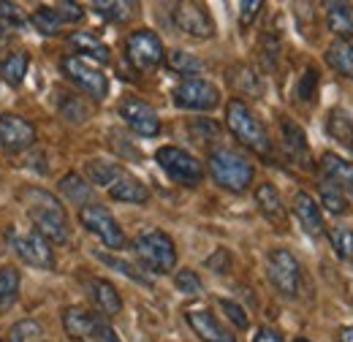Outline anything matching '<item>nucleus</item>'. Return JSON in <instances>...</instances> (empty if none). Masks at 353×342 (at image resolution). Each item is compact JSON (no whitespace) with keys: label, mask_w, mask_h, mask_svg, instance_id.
Segmentation results:
<instances>
[{"label":"nucleus","mask_w":353,"mask_h":342,"mask_svg":"<svg viewBox=\"0 0 353 342\" xmlns=\"http://www.w3.org/2000/svg\"><path fill=\"white\" fill-rule=\"evenodd\" d=\"M60 193L71 201V204H77V207H88L92 204L90 199H92V188H90L88 182L79 177V174H65L63 179H60Z\"/></svg>","instance_id":"25"},{"label":"nucleus","mask_w":353,"mask_h":342,"mask_svg":"<svg viewBox=\"0 0 353 342\" xmlns=\"http://www.w3.org/2000/svg\"><path fill=\"white\" fill-rule=\"evenodd\" d=\"M326 25L340 41H348L353 36V6L348 3H326Z\"/></svg>","instance_id":"24"},{"label":"nucleus","mask_w":353,"mask_h":342,"mask_svg":"<svg viewBox=\"0 0 353 342\" xmlns=\"http://www.w3.org/2000/svg\"><path fill=\"white\" fill-rule=\"evenodd\" d=\"M131 8L133 3H117V0H109V3H92V11L109 22H125L131 17Z\"/></svg>","instance_id":"34"},{"label":"nucleus","mask_w":353,"mask_h":342,"mask_svg":"<svg viewBox=\"0 0 353 342\" xmlns=\"http://www.w3.org/2000/svg\"><path fill=\"white\" fill-rule=\"evenodd\" d=\"M174 285H176V291H182L185 296H199V294L204 291V285H201V280H199V274H196L193 269H182V272H176Z\"/></svg>","instance_id":"39"},{"label":"nucleus","mask_w":353,"mask_h":342,"mask_svg":"<svg viewBox=\"0 0 353 342\" xmlns=\"http://www.w3.org/2000/svg\"><path fill=\"white\" fill-rule=\"evenodd\" d=\"M321 201H323V207L329 210L332 214H345L351 210V204H348V199H345V193H340V190H334L332 185H326V188H321Z\"/></svg>","instance_id":"38"},{"label":"nucleus","mask_w":353,"mask_h":342,"mask_svg":"<svg viewBox=\"0 0 353 342\" xmlns=\"http://www.w3.org/2000/svg\"><path fill=\"white\" fill-rule=\"evenodd\" d=\"M30 337H41V326L36 321H19L8 332V342H28Z\"/></svg>","instance_id":"40"},{"label":"nucleus","mask_w":353,"mask_h":342,"mask_svg":"<svg viewBox=\"0 0 353 342\" xmlns=\"http://www.w3.org/2000/svg\"><path fill=\"white\" fill-rule=\"evenodd\" d=\"M256 204H259V210L264 212L266 220H269V223H274L277 228H285V225H288L285 207H283L280 193L274 190V185H272V182L259 185V190H256Z\"/></svg>","instance_id":"21"},{"label":"nucleus","mask_w":353,"mask_h":342,"mask_svg":"<svg viewBox=\"0 0 353 342\" xmlns=\"http://www.w3.org/2000/svg\"><path fill=\"white\" fill-rule=\"evenodd\" d=\"M190 133H196L201 141H207V139L218 136V133H221V128H218L212 120H196V123H190Z\"/></svg>","instance_id":"44"},{"label":"nucleus","mask_w":353,"mask_h":342,"mask_svg":"<svg viewBox=\"0 0 353 342\" xmlns=\"http://www.w3.org/2000/svg\"><path fill=\"white\" fill-rule=\"evenodd\" d=\"M155 161L174 182L185 185V188H196L204 179V166L190 152H185L179 147H161L155 152Z\"/></svg>","instance_id":"7"},{"label":"nucleus","mask_w":353,"mask_h":342,"mask_svg":"<svg viewBox=\"0 0 353 342\" xmlns=\"http://www.w3.org/2000/svg\"><path fill=\"white\" fill-rule=\"evenodd\" d=\"M207 163H210L212 179H215L221 188L231 190V193H242V190H248V185H250L253 177H256L253 163H250L245 155H239V152H234V150H228V147L212 150Z\"/></svg>","instance_id":"3"},{"label":"nucleus","mask_w":353,"mask_h":342,"mask_svg":"<svg viewBox=\"0 0 353 342\" xmlns=\"http://www.w3.org/2000/svg\"><path fill=\"white\" fill-rule=\"evenodd\" d=\"M221 307H223V312L231 318V323H234L236 329H248V315H245V310H242L239 304H234V301H228V299H221Z\"/></svg>","instance_id":"43"},{"label":"nucleus","mask_w":353,"mask_h":342,"mask_svg":"<svg viewBox=\"0 0 353 342\" xmlns=\"http://www.w3.org/2000/svg\"><path fill=\"white\" fill-rule=\"evenodd\" d=\"M228 74H231V85L234 87H239V90H245V92H253V95L261 92V82H259V77H256L250 68L236 66V68H231Z\"/></svg>","instance_id":"37"},{"label":"nucleus","mask_w":353,"mask_h":342,"mask_svg":"<svg viewBox=\"0 0 353 342\" xmlns=\"http://www.w3.org/2000/svg\"><path fill=\"white\" fill-rule=\"evenodd\" d=\"M280 141H283V150H285V155L296 163V166H310V150H307V136H305V130L299 128L294 120H288V117H283L280 120Z\"/></svg>","instance_id":"18"},{"label":"nucleus","mask_w":353,"mask_h":342,"mask_svg":"<svg viewBox=\"0 0 353 342\" xmlns=\"http://www.w3.org/2000/svg\"><path fill=\"white\" fill-rule=\"evenodd\" d=\"M25 28V14L17 3H3L0 0V33H11V30H22Z\"/></svg>","instance_id":"35"},{"label":"nucleus","mask_w":353,"mask_h":342,"mask_svg":"<svg viewBox=\"0 0 353 342\" xmlns=\"http://www.w3.org/2000/svg\"><path fill=\"white\" fill-rule=\"evenodd\" d=\"M253 342H283V334L274 332V329H269V326H261V329L256 332Z\"/></svg>","instance_id":"47"},{"label":"nucleus","mask_w":353,"mask_h":342,"mask_svg":"<svg viewBox=\"0 0 353 342\" xmlns=\"http://www.w3.org/2000/svg\"><path fill=\"white\" fill-rule=\"evenodd\" d=\"M315 85H318V71H315V68H307V74H305V79H302V85H299V98H302V101H312Z\"/></svg>","instance_id":"45"},{"label":"nucleus","mask_w":353,"mask_h":342,"mask_svg":"<svg viewBox=\"0 0 353 342\" xmlns=\"http://www.w3.org/2000/svg\"><path fill=\"white\" fill-rule=\"evenodd\" d=\"M261 8H264L261 0H245V3H239V25L242 28H250Z\"/></svg>","instance_id":"42"},{"label":"nucleus","mask_w":353,"mask_h":342,"mask_svg":"<svg viewBox=\"0 0 353 342\" xmlns=\"http://www.w3.org/2000/svg\"><path fill=\"white\" fill-rule=\"evenodd\" d=\"M294 342H310V340H305V337H299V340H294Z\"/></svg>","instance_id":"50"},{"label":"nucleus","mask_w":353,"mask_h":342,"mask_svg":"<svg viewBox=\"0 0 353 342\" xmlns=\"http://www.w3.org/2000/svg\"><path fill=\"white\" fill-rule=\"evenodd\" d=\"M326 63L343 74L353 79V41H334L329 49H326Z\"/></svg>","instance_id":"27"},{"label":"nucleus","mask_w":353,"mask_h":342,"mask_svg":"<svg viewBox=\"0 0 353 342\" xmlns=\"http://www.w3.org/2000/svg\"><path fill=\"white\" fill-rule=\"evenodd\" d=\"M207 266H210V269H215L218 274H225V272H228V266H231V256H228V250H223L221 248L215 256L207 258Z\"/></svg>","instance_id":"46"},{"label":"nucleus","mask_w":353,"mask_h":342,"mask_svg":"<svg viewBox=\"0 0 353 342\" xmlns=\"http://www.w3.org/2000/svg\"><path fill=\"white\" fill-rule=\"evenodd\" d=\"M90 299L95 301V307L109 318V315H117L123 310V301H120V294L117 288L109 283V280H90L88 283Z\"/></svg>","instance_id":"23"},{"label":"nucleus","mask_w":353,"mask_h":342,"mask_svg":"<svg viewBox=\"0 0 353 342\" xmlns=\"http://www.w3.org/2000/svg\"><path fill=\"white\" fill-rule=\"evenodd\" d=\"M85 17V8L79 3H60V6H39L30 17L33 28L44 36H57L63 25L79 22Z\"/></svg>","instance_id":"13"},{"label":"nucleus","mask_w":353,"mask_h":342,"mask_svg":"<svg viewBox=\"0 0 353 342\" xmlns=\"http://www.w3.org/2000/svg\"><path fill=\"white\" fill-rule=\"evenodd\" d=\"M329 239H332V248L334 253L343 258L345 263H353V231L345 225H337L329 231Z\"/></svg>","instance_id":"33"},{"label":"nucleus","mask_w":353,"mask_h":342,"mask_svg":"<svg viewBox=\"0 0 353 342\" xmlns=\"http://www.w3.org/2000/svg\"><path fill=\"white\" fill-rule=\"evenodd\" d=\"M33 141H36V130H33V125L25 117L8 114V112L0 114V147L6 152L17 155V152L28 150Z\"/></svg>","instance_id":"16"},{"label":"nucleus","mask_w":353,"mask_h":342,"mask_svg":"<svg viewBox=\"0 0 353 342\" xmlns=\"http://www.w3.org/2000/svg\"><path fill=\"white\" fill-rule=\"evenodd\" d=\"M8 245L14 248V253L22 258L25 263L36 266V269H52L54 266V256H52V245L44 239L39 231H22L19 225H11L6 231Z\"/></svg>","instance_id":"5"},{"label":"nucleus","mask_w":353,"mask_h":342,"mask_svg":"<svg viewBox=\"0 0 353 342\" xmlns=\"http://www.w3.org/2000/svg\"><path fill=\"white\" fill-rule=\"evenodd\" d=\"M63 326L65 334L77 342H95L101 329L106 326V321L95 312H90L85 307H65L63 310Z\"/></svg>","instance_id":"15"},{"label":"nucleus","mask_w":353,"mask_h":342,"mask_svg":"<svg viewBox=\"0 0 353 342\" xmlns=\"http://www.w3.org/2000/svg\"><path fill=\"white\" fill-rule=\"evenodd\" d=\"M172 19H174L176 30H182L193 39H212L215 36V22L201 3H174Z\"/></svg>","instance_id":"11"},{"label":"nucleus","mask_w":353,"mask_h":342,"mask_svg":"<svg viewBox=\"0 0 353 342\" xmlns=\"http://www.w3.org/2000/svg\"><path fill=\"white\" fill-rule=\"evenodd\" d=\"M71 46H77L79 54H90L92 60H101V63H109V46L101 43L92 33H74L68 36Z\"/></svg>","instance_id":"29"},{"label":"nucleus","mask_w":353,"mask_h":342,"mask_svg":"<svg viewBox=\"0 0 353 342\" xmlns=\"http://www.w3.org/2000/svg\"><path fill=\"white\" fill-rule=\"evenodd\" d=\"M109 196L114 199V201H125V204H147L150 201V190H147V185H141L133 174L128 171H123L109 188Z\"/></svg>","instance_id":"20"},{"label":"nucleus","mask_w":353,"mask_h":342,"mask_svg":"<svg viewBox=\"0 0 353 342\" xmlns=\"http://www.w3.org/2000/svg\"><path fill=\"white\" fill-rule=\"evenodd\" d=\"M166 63H169V68H172L174 74H182V77H188V79L201 71V60L193 57L190 52H182V49L169 52V54H166Z\"/></svg>","instance_id":"31"},{"label":"nucleus","mask_w":353,"mask_h":342,"mask_svg":"<svg viewBox=\"0 0 353 342\" xmlns=\"http://www.w3.org/2000/svg\"><path fill=\"white\" fill-rule=\"evenodd\" d=\"M225 123H228V130H231L248 150H253V152L261 155V158H269V155H272V139H269V133H266L264 123L248 109L245 101H239V98L228 101V106H225Z\"/></svg>","instance_id":"2"},{"label":"nucleus","mask_w":353,"mask_h":342,"mask_svg":"<svg viewBox=\"0 0 353 342\" xmlns=\"http://www.w3.org/2000/svg\"><path fill=\"white\" fill-rule=\"evenodd\" d=\"M172 98L179 109H190V112H212L221 103V90L207 82V79H182L172 90Z\"/></svg>","instance_id":"8"},{"label":"nucleus","mask_w":353,"mask_h":342,"mask_svg":"<svg viewBox=\"0 0 353 342\" xmlns=\"http://www.w3.org/2000/svg\"><path fill=\"white\" fill-rule=\"evenodd\" d=\"M19 199L28 210V217L33 220L36 231L44 239L54 242V245L68 239V214H65V207L52 193H46L41 188H28V190H22Z\"/></svg>","instance_id":"1"},{"label":"nucleus","mask_w":353,"mask_h":342,"mask_svg":"<svg viewBox=\"0 0 353 342\" xmlns=\"http://www.w3.org/2000/svg\"><path fill=\"white\" fill-rule=\"evenodd\" d=\"M60 68H63V74H65L74 85L82 87L88 95H92V98H106V92H109V79L103 77V71H101L98 66L88 63V60L79 57V54H68V57L60 60Z\"/></svg>","instance_id":"10"},{"label":"nucleus","mask_w":353,"mask_h":342,"mask_svg":"<svg viewBox=\"0 0 353 342\" xmlns=\"http://www.w3.org/2000/svg\"><path fill=\"white\" fill-rule=\"evenodd\" d=\"M266 274H269V283L283 294V296H299V288H302V266L299 261L294 258V253L283 250V248H274L269 258H266Z\"/></svg>","instance_id":"6"},{"label":"nucleus","mask_w":353,"mask_h":342,"mask_svg":"<svg viewBox=\"0 0 353 342\" xmlns=\"http://www.w3.org/2000/svg\"><path fill=\"white\" fill-rule=\"evenodd\" d=\"M88 177L95 182V185H103V188H109L120 174H123V166H117V163H109V161H90L88 166Z\"/></svg>","instance_id":"32"},{"label":"nucleus","mask_w":353,"mask_h":342,"mask_svg":"<svg viewBox=\"0 0 353 342\" xmlns=\"http://www.w3.org/2000/svg\"><path fill=\"white\" fill-rule=\"evenodd\" d=\"M19 296V272L14 266L0 269V312H8Z\"/></svg>","instance_id":"28"},{"label":"nucleus","mask_w":353,"mask_h":342,"mask_svg":"<svg viewBox=\"0 0 353 342\" xmlns=\"http://www.w3.org/2000/svg\"><path fill=\"white\" fill-rule=\"evenodd\" d=\"M133 250L136 256L141 258V263L155 272V274H169L176 263V250L174 242L169 234L163 231H141L136 239H133Z\"/></svg>","instance_id":"4"},{"label":"nucleus","mask_w":353,"mask_h":342,"mask_svg":"<svg viewBox=\"0 0 353 342\" xmlns=\"http://www.w3.org/2000/svg\"><path fill=\"white\" fill-rule=\"evenodd\" d=\"M326 130H329V136L332 139H337V141H348L351 144L353 139V120L348 112H343V109H332L329 112V120H326Z\"/></svg>","instance_id":"30"},{"label":"nucleus","mask_w":353,"mask_h":342,"mask_svg":"<svg viewBox=\"0 0 353 342\" xmlns=\"http://www.w3.org/2000/svg\"><path fill=\"white\" fill-rule=\"evenodd\" d=\"M294 214H296L299 225L307 231L310 237H318L323 231V214L318 210V204L312 201V196L305 193V190H299L294 196Z\"/></svg>","instance_id":"22"},{"label":"nucleus","mask_w":353,"mask_h":342,"mask_svg":"<svg viewBox=\"0 0 353 342\" xmlns=\"http://www.w3.org/2000/svg\"><path fill=\"white\" fill-rule=\"evenodd\" d=\"M125 54L139 71H152L163 60V43L152 30H136L125 41Z\"/></svg>","instance_id":"12"},{"label":"nucleus","mask_w":353,"mask_h":342,"mask_svg":"<svg viewBox=\"0 0 353 342\" xmlns=\"http://www.w3.org/2000/svg\"><path fill=\"white\" fill-rule=\"evenodd\" d=\"M95 342H120V337H117V334H114V329L106 323V326L101 329V334H98V340Z\"/></svg>","instance_id":"48"},{"label":"nucleus","mask_w":353,"mask_h":342,"mask_svg":"<svg viewBox=\"0 0 353 342\" xmlns=\"http://www.w3.org/2000/svg\"><path fill=\"white\" fill-rule=\"evenodd\" d=\"M98 258L103 261V263H109V266H114V269H120L125 277H131V280H136V283H144V285H150V280L144 277V274H139L136 269H133L128 261H120V258H114V256H106V253H98Z\"/></svg>","instance_id":"41"},{"label":"nucleus","mask_w":353,"mask_h":342,"mask_svg":"<svg viewBox=\"0 0 353 342\" xmlns=\"http://www.w3.org/2000/svg\"><path fill=\"white\" fill-rule=\"evenodd\" d=\"M340 342H353V326H348V329L340 332Z\"/></svg>","instance_id":"49"},{"label":"nucleus","mask_w":353,"mask_h":342,"mask_svg":"<svg viewBox=\"0 0 353 342\" xmlns=\"http://www.w3.org/2000/svg\"><path fill=\"white\" fill-rule=\"evenodd\" d=\"M185 318H188L190 329L204 342H236V337L223 326L210 310H188Z\"/></svg>","instance_id":"17"},{"label":"nucleus","mask_w":353,"mask_h":342,"mask_svg":"<svg viewBox=\"0 0 353 342\" xmlns=\"http://www.w3.org/2000/svg\"><path fill=\"white\" fill-rule=\"evenodd\" d=\"M28 68H30V57L28 52H11L3 66H0V77L8 82L11 87H19L28 77Z\"/></svg>","instance_id":"26"},{"label":"nucleus","mask_w":353,"mask_h":342,"mask_svg":"<svg viewBox=\"0 0 353 342\" xmlns=\"http://www.w3.org/2000/svg\"><path fill=\"white\" fill-rule=\"evenodd\" d=\"M60 112H63V117L68 120V123H85L90 117V106H85L79 98H74V95H63L60 98Z\"/></svg>","instance_id":"36"},{"label":"nucleus","mask_w":353,"mask_h":342,"mask_svg":"<svg viewBox=\"0 0 353 342\" xmlns=\"http://www.w3.org/2000/svg\"><path fill=\"white\" fill-rule=\"evenodd\" d=\"M321 177L340 193H351L353 196V163H348L345 158L334 155V152H323L321 158Z\"/></svg>","instance_id":"19"},{"label":"nucleus","mask_w":353,"mask_h":342,"mask_svg":"<svg viewBox=\"0 0 353 342\" xmlns=\"http://www.w3.org/2000/svg\"><path fill=\"white\" fill-rule=\"evenodd\" d=\"M120 117L139 136H158V130H161V120H158L155 109L136 95H125L120 101Z\"/></svg>","instance_id":"14"},{"label":"nucleus","mask_w":353,"mask_h":342,"mask_svg":"<svg viewBox=\"0 0 353 342\" xmlns=\"http://www.w3.org/2000/svg\"><path fill=\"white\" fill-rule=\"evenodd\" d=\"M79 223L88 228L92 237H98L106 248L112 250H120L125 245V234L120 228V223L114 220V214L109 212L106 207L101 204H88L79 210Z\"/></svg>","instance_id":"9"},{"label":"nucleus","mask_w":353,"mask_h":342,"mask_svg":"<svg viewBox=\"0 0 353 342\" xmlns=\"http://www.w3.org/2000/svg\"><path fill=\"white\" fill-rule=\"evenodd\" d=\"M348 147H351V150H353V139H351V144H348Z\"/></svg>","instance_id":"51"}]
</instances>
